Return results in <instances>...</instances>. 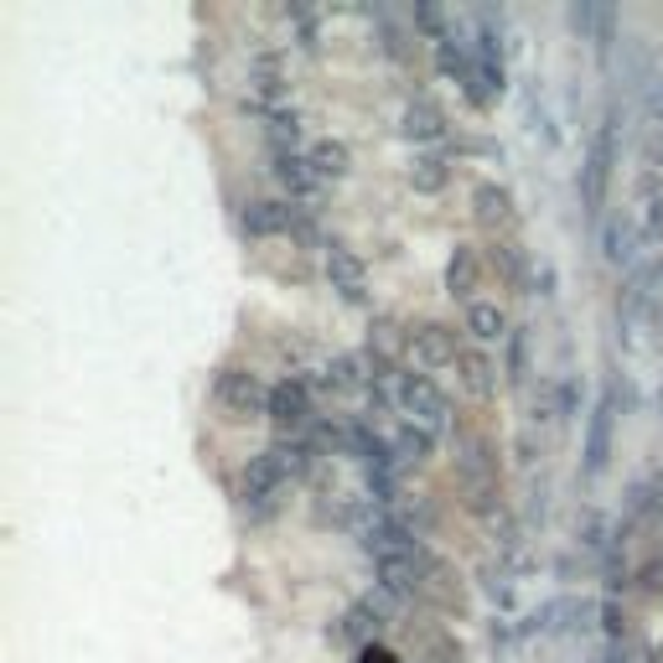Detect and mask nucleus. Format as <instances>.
I'll return each mask as SVG.
<instances>
[{
	"mask_svg": "<svg viewBox=\"0 0 663 663\" xmlns=\"http://www.w3.org/2000/svg\"><path fill=\"white\" fill-rule=\"evenodd\" d=\"M472 218L483 228H493V234H508L513 218H518V212H513V192L497 187V181H483V187L472 192Z\"/></svg>",
	"mask_w": 663,
	"mask_h": 663,
	"instance_id": "obj_8",
	"label": "nucleus"
},
{
	"mask_svg": "<svg viewBox=\"0 0 663 663\" xmlns=\"http://www.w3.org/2000/svg\"><path fill=\"white\" fill-rule=\"evenodd\" d=\"M622 627H627V612H622L617 596H606V602H602V633L606 637H622Z\"/></svg>",
	"mask_w": 663,
	"mask_h": 663,
	"instance_id": "obj_26",
	"label": "nucleus"
},
{
	"mask_svg": "<svg viewBox=\"0 0 663 663\" xmlns=\"http://www.w3.org/2000/svg\"><path fill=\"white\" fill-rule=\"evenodd\" d=\"M384 47H389V58H405V37L394 27H384Z\"/></svg>",
	"mask_w": 663,
	"mask_h": 663,
	"instance_id": "obj_31",
	"label": "nucleus"
},
{
	"mask_svg": "<svg viewBox=\"0 0 663 663\" xmlns=\"http://www.w3.org/2000/svg\"><path fill=\"white\" fill-rule=\"evenodd\" d=\"M290 224H296V208H286V202H270V197H259V202H249V208H244V228H249L255 239L290 234Z\"/></svg>",
	"mask_w": 663,
	"mask_h": 663,
	"instance_id": "obj_11",
	"label": "nucleus"
},
{
	"mask_svg": "<svg viewBox=\"0 0 663 663\" xmlns=\"http://www.w3.org/2000/svg\"><path fill=\"white\" fill-rule=\"evenodd\" d=\"M477 286H483V259H477V249H472V244H456L452 259H446V290L467 301Z\"/></svg>",
	"mask_w": 663,
	"mask_h": 663,
	"instance_id": "obj_12",
	"label": "nucleus"
},
{
	"mask_svg": "<svg viewBox=\"0 0 663 663\" xmlns=\"http://www.w3.org/2000/svg\"><path fill=\"white\" fill-rule=\"evenodd\" d=\"M493 265L508 275L513 286H524V255H518V244H493Z\"/></svg>",
	"mask_w": 663,
	"mask_h": 663,
	"instance_id": "obj_23",
	"label": "nucleus"
},
{
	"mask_svg": "<svg viewBox=\"0 0 663 663\" xmlns=\"http://www.w3.org/2000/svg\"><path fill=\"white\" fill-rule=\"evenodd\" d=\"M571 27L581 31V37H586V31L596 27V11H591V6H571Z\"/></svg>",
	"mask_w": 663,
	"mask_h": 663,
	"instance_id": "obj_30",
	"label": "nucleus"
},
{
	"mask_svg": "<svg viewBox=\"0 0 663 663\" xmlns=\"http://www.w3.org/2000/svg\"><path fill=\"white\" fill-rule=\"evenodd\" d=\"M394 456H399V462H431V456H436V436L420 431V425H405V431L394 436Z\"/></svg>",
	"mask_w": 663,
	"mask_h": 663,
	"instance_id": "obj_20",
	"label": "nucleus"
},
{
	"mask_svg": "<svg viewBox=\"0 0 663 663\" xmlns=\"http://www.w3.org/2000/svg\"><path fill=\"white\" fill-rule=\"evenodd\" d=\"M643 161H649V171H659V166H663V120L649 125V140H643Z\"/></svg>",
	"mask_w": 663,
	"mask_h": 663,
	"instance_id": "obj_27",
	"label": "nucleus"
},
{
	"mask_svg": "<svg viewBox=\"0 0 663 663\" xmlns=\"http://www.w3.org/2000/svg\"><path fill=\"white\" fill-rule=\"evenodd\" d=\"M311 166H317V177H347L353 171V151H347L343 140H317L311 146Z\"/></svg>",
	"mask_w": 663,
	"mask_h": 663,
	"instance_id": "obj_18",
	"label": "nucleus"
},
{
	"mask_svg": "<svg viewBox=\"0 0 663 663\" xmlns=\"http://www.w3.org/2000/svg\"><path fill=\"white\" fill-rule=\"evenodd\" d=\"M497 89H503V68H497V58H487V52H477V62H472V78H467V93L472 105L487 109L497 99Z\"/></svg>",
	"mask_w": 663,
	"mask_h": 663,
	"instance_id": "obj_14",
	"label": "nucleus"
},
{
	"mask_svg": "<svg viewBox=\"0 0 663 663\" xmlns=\"http://www.w3.org/2000/svg\"><path fill=\"white\" fill-rule=\"evenodd\" d=\"M415 27H425V31H436V42H441V27H446V16H441L436 6H415Z\"/></svg>",
	"mask_w": 663,
	"mask_h": 663,
	"instance_id": "obj_29",
	"label": "nucleus"
},
{
	"mask_svg": "<svg viewBox=\"0 0 663 663\" xmlns=\"http://www.w3.org/2000/svg\"><path fill=\"white\" fill-rule=\"evenodd\" d=\"M602 249H606V259H612V265H633V255H637V228L627 224V218H612V224L602 228Z\"/></svg>",
	"mask_w": 663,
	"mask_h": 663,
	"instance_id": "obj_16",
	"label": "nucleus"
},
{
	"mask_svg": "<svg viewBox=\"0 0 663 663\" xmlns=\"http://www.w3.org/2000/svg\"><path fill=\"white\" fill-rule=\"evenodd\" d=\"M436 62H441V73L456 78V83H467V78H472V58L456 47V37H441V42H436Z\"/></svg>",
	"mask_w": 663,
	"mask_h": 663,
	"instance_id": "obj_22",
	"label": "nucleus"
},
{
	"mask_svg": "<svg viewBox=\"0 0 663 663\" xmlns=\"http://www.w3.org/2000/svg\"><path fill=\"white\" fill-rule=\"evenodd\" d=\"M409 358L420 363V368H446V363L462 358V347H456V332L431 321V327H415L409 332Z\"/></svg>",
	"mask_w": 663,
	"mask_h": 663,
	"instance_id": "obj_4",
	"label": "nucleus"
},
{
	"mask_svg": "<svg viewBox=\"0 0 663 663\" xmlns=\"http://www.w3.org/2000/svg\"><path fill=\"white\" fill-rule=\"evenodd\" d=\"M524 363H528V347H524V337H513V353H508V378L513 384H524Z\"/></svg>",
	"mask_w": 663,
	"mask_h": 663,
	"instance_id": "obj_28",
	"label": "nucleus"
},
{
	"mask_svg": "<svg viewBox=\"0 0 663 663\" xmlns=\"http://www.w3.org/2000/svg\"><path fill=\"white\" fill-rule=\"evenodd\" d=\"M643 591H663V565H649V571H643Z\"/></svg>",
	"mask_w": 663,
	"mask_h": 663,
	"instance_id": "obj_32",
	"label": "nucleus"
},
{
	"mask_svg": "<svg viewBox=\"0 0 663 663\" xmlns=\"http://www.w3.org/2000/svg\"><path fill=\"white\" fill-rule=\"evenodd\" d=\"M270 420L280 425V431H296V425L311 420V394H306V384H296V378L275 384L270 389Z\"/></svg>",
	"mask_w": 663,
	"mask_h": 663,
	"instance_id": "obj_9",
	"label": "nucleus"
},
{
	"mask_svg": "<svg viewBox=\"0 0 663 663\" xmlns=\"http://www.w3.org/2000/svg\"><path fill=\"white\" fill-rule=\"evenodd\" d=\"M653 663H663V649H653Z\"/></svg>",
	"mask_w": 663,
	"mask_h": 663,
	"instance_id": "obj_34",
	"label": "nucleus"
},
{
	"mask_svg": "<svg viewBox=\"0 0 663 663\" xmlns=\"http://www.w3.org/2000/svg\"><path fill=\"white\" fill-rule=\"evenodd\" d=\"M327 280H332V290H343L347 301L368 296V270H363V259L347 244H327Z\"/></svg>",
	"mask_w": 663,
	"mask_h": 663,
	"instance_id": "obj_7",
	"label": "nucleus"
},
{
	"mask_svg": "<svg viewBox=\"0 0 663 663\" xmlns=\"http://www.w3.org/2000/svg\"><path fill=\"white\" fill-rule=\"evenodd\" d=\"M612 431H617V389L602 394V405L591 415V431H586V477L606 467V456H612Z\"/></svg>",
	"mask_w": 663,
	"mask_h": 663,
	"instance_id": "obj_6",
	"label": "nucleus"
},
{
	"mask_svg": "<svg viewBox=\"0 0 663 663\" xmlns=\"http://www.w3.org/2000/svg\"><path fill=\"white\" fill-rule=\"evenodd\" d=\"M643 208H649V234L663 239V192L653 187V177H643Z\"/></svg>",
	"mask_w": 663,
	"mask_h": 663,
	"instance_id": "obj_25",
	"label": "nucleus"
},
{
	"mask_svg": "<svg viewBox=\"0 0 663 663\" xmlns=\"http://www.w3.org/2000/svg\"><path fill=\"white\" fill-rule=\"evenodd\" d=\"M275 177L286 181L290 197H317V187H321L311 156H275Z\"/></svg>",
	"mask_w": 663,
	"mask_h": 663,
	"instance_id": "obj_13",
	"label": "nucleus"
},
{
	"mask_svg": "<svg viewBox=\"0 0 663 663\" xmlns=\"http://www.w3.org/2000/svg\"><path fill=\"white\" fill-rule=\"evenodd\" d=\"M467 332L477 337V343H497V337L508 332L503 306H497V301H472V306H467Z\"/></svg>",
	"mask_w": 663,
	"mask_h": 663,
	"instance_id": "obj_15",
	"label": "nucleus"
},
{
	"mask_svg": "<svg viewBox=\"0 0 663 663\" xmlns=\"http://www.w3.org/2000/svg\"><path fill=\"white\" fill-rule=\"evenodd\" d=\"M612 161H617V136H612V120L591 136V156H586V171H581V202H586V212L596 218V212L606 208V187H612Z\"/></svg>",
	"mask_w": 663,
	"mask_h": 663,
	"instance_id": "obj_3",
	"label": "nucleus"
},
{
	"mask_svg": "<svg viewBox=\"0 0 663 663\" xmlns=\"http://www.w3.org/2000/svg\"><path fill=\"white\" fill-rule=\"evenodd\" d=\"M212 399L234 415V420H255V415H270V389L259 384L249 368H224L218 384H212Z\"/></svg>",
	"mask_w": 663,
	"mask_h": 663,
	"instance_id": "obj_2",
	"label": "nucleus"
},
{
	"mask_svg": "<svg viewBox=\"0 0 663 663\" xmlns=\"http://www.w3.org/2000/svg\"><path fill=\"white\" fill-rule=\"evenodd\" d=\"M327 384L337 394H353V389H363L368 384V374H363V358H353V353H343V358H332V368H327Z\"/></svg>",
	"mask_w": 663,
	"mask_h": 663,
	"instance_id": "obj_21",
	"label": "nucleus"
},
{
	"mask_svg": "<svg viewBox=\"0 0 663 663\" xmlns=\"http://www.w3.org/2000/svg\"><path fill=\"white\" fill-rule=\"evenodd\" d=\"M399 409L409 415V425H420V431H446L452 420V405H446V394L431 384V374H405L399 378Z\"/></svg>",
	"mask_w": 663,
	"mask_h": 663,
	"instance_id": "obj_1",
	"label": "nucleus"
},
{
	"mask_svg": "<svg viewBox=\"0 0 663 663\" xmlns=\"http://www.w3.org/2000/svg\"><path fill=\"white\" fill-rule=\"evenodd\" d=\"M456 374H462V389H467L472 399H493V394H497V368H493L487 353H477V347H462Z\"/></svg>",
	"mask_w": 663,
	"mask_h": 663,
	"instance_id": "obj_10",
	"label": "nucleus"
},
{
	"mask_svg": "<svg viewBox=\"0 0 663 663\" xmlns=\"http://www.w3.org/2000/svg\"><path fill=\"white\" fill-rule=\"evenodd\" d=\"M446 181H452V166L441 161V156H415V166H409V187L425 197L446 192Z\"/></svg>",
	"mask_w": 663,
	"mask_h": 663,
	"instance_id": "obj_17",
	"label": "nucleus"
},
{
	"mask_svg": "<svg viewBox=\"0 0 663 663\" xmlns=\"http://www.w3.org/2000/svg\"><path fill=\"white\" fill-rule=\"evenodd\" d=\"M378 591H384V596H394V602H415V596L425 591V581H420V550H415V555L378 560Z\"/></svg>",
	"mask_w": 663,
	"mask_h": 663,
	"instance_id": "obj_5",
	"label": "nucleus"
},
{
	"mask_svg": "<svg viewBox=\"0 0 663 663\" xmlns=\"http://www.w3.org/2000/svg\"><path fill=\"white\" fill-rule=\"evenodd\" d=\"M405 136H409V140H441V136H446V120H441V109L425 105V99H420V105H409V109H405Z\"/></svg>",
	"mask_w": 663,
	"mask_h": 663,
	"instance_id": "obj_19",
	"label": "nucleus"
},
{
	"mask_svg": "<svg viewBox=\"0 0 663 663\" xmlns=\"http://www.w3.org/2000/svg\"><path fill=\"white\" fill-rule=\"evenodd\" d=\"M612 42H617V16H612V6H596V52L612 58Z\"/></svg>",
	"mask_w": 663,
	"mask_h": 663,
	"instance_id": "obj_24",
	"label": "nucleus"
},
{
	"mask_svg": "<svg viewBox=\"0 0 663 663\" xmlns=\"http://www.w3.org/2000/svg\"><path fill=\"white\" fill-rule=\"evenodd\" d=\"M363 663H399V659H394L389 649H368V653H363Z\"/></svg>",
	"mask_w": 663,
	"mask_h": 663,
	"instance_id": "obj_33",
	"label": "nucleus"
}]
</instances>
